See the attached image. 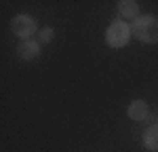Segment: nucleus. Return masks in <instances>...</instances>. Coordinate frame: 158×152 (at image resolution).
Returning a JSON list of instances; mask_svg holds the SVG:
<instances>
[{"label": "nucleus", "mask_w": 158, "mask_h": 152, "mask_svg": "<svg viewBox=\"0 0 158 152\" xmlns=\"http://www.w3.org/2000/svg\"><path fill=\"white\" fill-rule=\"evenodd\" d=\"M118 13H120V19L127 21V19H139V4L135 0H120L118 2Z\"/></svg>", "instance_id": "nucleus-6"}, {"label": "nucleus", "mask_w": 158, "mask_h": 152, "mask_svg": "<svg viewBox=\"0 0 158 152\" xmlns=\"http://www.w3.org/2000/svg\"><path fill=\"white\" fill-rule=\"evenodd\" d=\"M11 32L21 40H30L36 34V19L32 15L19 13V15H15L11 19Z\"/></svg>", "instance_id": "nucleus-3"}, {"label": "nucleus", "mask_w": 158, "mask_h": 152, "mask_svg": "<svg viewBox=\"0 0 158 152\" xmlns=\"http://www.w3.org/2000/svg\"><path fill=\"white\" fill-rule=\"evenodd\" d=\"M17 55H19V59H23V61H34L38 55H40V42L38 40H21L19 44H17Z\"/></svg>", "instance_id": "nucleus-4"}, {"label": "nucleus", "mask_w": 158, "mask_h": 152, "mask_svg": "<svg viewBox=\"0 0 158 152\" xmlns=\"http://www.w3.org/2000/svg\"><path fill=\"white\" fill-rule=\"evenodd\" d=\"M133 34L143 44H158V17L156 15H141L135 19Z\"/></svg>", "instance_id": "nucleus-1"}, {"label": "nucleus", "mask_w": 158, "mask_h": 152, "mask_svg": "<svg viewBox=\"0 0 158 152\" xmlns=\"http://www.w3.org/2000/svg\"><path fill=\"white\" fill-rule=\"evenodd\" d=\"M131 34H133V27L127 21H122V19H116L106 30V44H108L110 49H122V47L129 44Z\"/></svg>", "instance_id": "nucleus-2"}, {"label": "nucleus", "mask_w": 158, "mask_h": 152, "mask_svg": "<svg viewBox=\"0 0 158 152\" xmlns=\"http://www.w3.org/2000/svg\"><path fill=\"white\" fill-rule=\"evenodd\" d=\"M53 38H55V30H53V27H44V30L38 32V42H40V44H47Z\"/></svg>", "instance_id": "nucleus-8"}, {"label": "nucleus", "mask_w": 158, "mask_h": 152, "mask_svg": "<svg viewBox=\"0 0 158 152\" xmlns=\"http://www.w3.org/2000/svg\"><path fill=\"white\" fill-rule=\"evenodd\" d=\"M141 144H143V148L150 152H158V123L152 127H148L146 131H143V135H141Z\"/></svg>", "instance_id": "nucleus-7"}, {"label": "nucleus", "mask_w": 158, "mask_h": 152, "mask_svg": "<svg viewBox=\"0 0 158 152\" xmlns=\"http://www.w3.org/2000/svg\"><path fill=\"white\" fill-rule=\"evenodd\" d=\"M127 116L135 120V123H141V120H146L148 116H150V106H148L143 99H135L129 103V108H127Z\"/></svg>", "instance_id": "nucleus-5"}]
</instances>
